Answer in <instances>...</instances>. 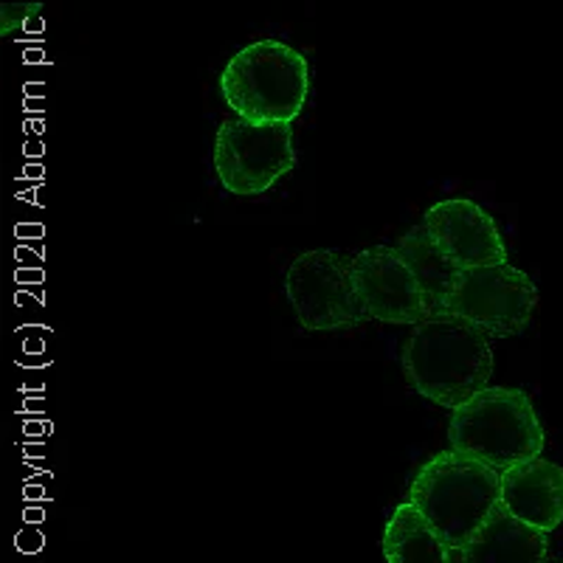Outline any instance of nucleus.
Returning a JSON list of instances; mask_svg holds the SVG:
<instances>
[{"instance_id":"1","label":"nucleus","mask_w":563,"mask_h":563,"mask_svg":"<svg viewBox=\"0 0 563 563\" xmlns=\"http://www.w3.org/2000/svg\"><path fill=\"white\" fill-rule=\"evenodd\" d=\"M400 366L417 395L454 411L490 384V339L451 313L431 316L411 327Z\"/></svg>"},{"instance_id":"2","label":"nucleus","mask_w":563,"mask_h":563,"mask_svg":"<svg viewBox=\"0 0 563 563\" xmlns=\"http://www.w3.org/2000/svg\"><path fill=\"white\" fill-rule=\"evenodd\" d=\"M220 93L240 122L294 124L310 97V63L282 40H256L225 63Z\"/></svg>"},{"instance_id":"3","label":"nucleus","mask_w":563,"mask_h":563,"mask_svg":"<svg viewBox=\"0 0 563 563\" xmlns=\"http://www.w3.org/2000/svg\"><path fill=\"white\" fill-rule=\"evenodd\" d=\"M451 451L505 474L541 456L544 426L530 395L512 386H487L454 409L449 422Z\"/></svg>"},{"instance_id":"4","label":"nucleus","mask_w":563,"mask_h":563,"mask_svg":"<svg viewBox=\"0 0 563 563\" xmlns=\"http://www.w3.org/2000/svg\"><path fill=\"white\" fill-rule=\"evenodd\" d=\"M409 501L460 552L501 505V474L451 449L440 451L411 479Z\"/></svg>"},{"instance_id":"5","label":"nucleus","mask_w":563,"mask_h":563,"mask_svg":"<svg viewBox=\"0 0 563 563\" xmlns=\"http://www.w3.org/2000/svg\"><path fill=\"white\" fill-rule=\"evenodd\" d=\"M285 294L308 333L350 330L369 321L352 279V260L339 251L313 249L296 256L285 276Z\"/></svg>"},{"instance_id":"6","label":"nucleus","mask_w":563,"mask_h":563,"mask_svg":"<svg viewBox=\"0 0 563 563\" xmlns=\"http://www.w3.org/2000/svg\"><path fill=\"white\" fill-rule=\"evenodd\" d=\"M538 305L536 282L516 265L456 271L445 313L474 324L487 339L525 333Z\"/></svg>"},{"instance_id":"7","label":"nucleus","mask_w":563,"mask_h":563,"mask_svg":"<svg viewBox=\"0 0 563 563\" xmlns=\"http://www.w3.org/2000/svg\"><path fill=\"white\" fill-rule=\"evenodd\" d=\"M294 167L296 147L290 124L254 128L240 119H229L214 133V173L225 192L238 198L265 195Z\"/></svg>"},{"instance_id":"8","label":"nucleus","mask_w":563,"mask_h":563,"mask_svg":"<svg viewBox=\"0 0 563 563\" xmlns=\"http://www.w3.org/2000/svg\"><path fill=\"white\" fill-rule=\"evenodd\" d=\"M352 279L369 321L417 327L431 319L426 290L397 249L372 245L352 256Z\"/></svg>"},{"instance_id":"9","label":"nucleus","mask_w":563,"mask_h":563,"mask_svg":"<svg viewBox=\"0 0 563 563\" xmlns=\"http://www.w3.org/2000/svg\"><path fill=\"white\" fill-rule=\"evenodd\" d=\"M429 238L456 271L490 268L507 263V245L490 211L476 200L449 198L429 206L422 218Z\"/></svg>"},{"instance_id":"10","label":"nucleus","mask_w":563,"mask_h":563,"mask_svg":"<svg viewBox=\"0 0 563 563\" xmlns=\"http://www.w3.org/2000/svg\"><path fill=\"white\" fill-rule=\"evenodd\" d=\"M501 507L521 525L550 536L563 521V467L538 456L505 471Z\"/></svg>"},{"instance_id":"11","label":"nucleus","mask_w":563,"mask_h":563,"mask_svg":"<svg viewBox=\"0 0 563 563\" xmlns=\"http://www.w3.org/2000/svg\"><path fill=\"white\" fill-rule=\"evenodd\" d=\"M547 558L550 541L544 532L512 519L501 505L460 550L462 563H541Z\"/></svg>"},{"instance_id":"12","label":"nucleus","mask_w":563,"mask_h":563,"mask_svg":"<svg viewBox=\"0 0 563 563\" xmlns=\"http://www.w3.org/2000/svg\"><path fill=\"white\" fill-rule=\"evenodd\" d=\"M451 550L411 501L391 510L384 530L386 563H451Z\"/></svg>"},{"instance_id":"13","label":"nucleus","mask_w":563,"mask_h":563,"mask_svg":"<svg viewBox=\"0 0 563 563\" xmlns=\"http://www.w3.org/2000/svg\"><path fill=\"white\" fill-rule=\"evenodd\" d=\"M397 254L404 256V263L409 265L411 274L417 276L420 288L426 290V299H429L431 316L445 313V305H449L451 288H454L456 268L442 256V251L437 249L434 240L429 238V229L426 223H417L406 231L404 238L397 240Z\"/></svg>"},{"instance_id":"14","label":"nucleus","mask_w":563,"mask_h":563,"mask_svg":"<svg viewBox=\"0 0 563 563\" xmlns=\"http://www.w3.org/2000/svg\"><path fill=\"white\" fill-rule=\"evenodd\" d=\"M43 12V3H3L0 7V34L12 37L18 32H26L37 14Z\"/></svg>"},{"instance_id":"15","label":"nucleus","mask_w":563,"mask_h":563,"mask_svg":"<svg viewBox=\"0 0 563 563\" xmlns=\"http://www.w3.org/2000/svg\"><path fill=\"white\" fill-rule=\"evenodd\" d=\"M541 563H563V561H558V558L550 555V558H547V561H541Z\"/></svg>"}]
</instances>
